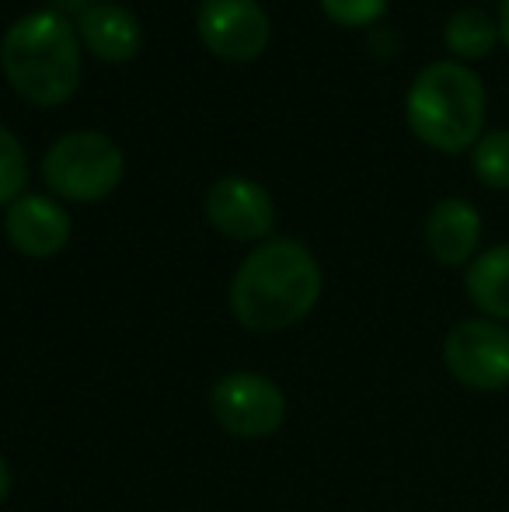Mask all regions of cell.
Wrapping results in <instances>:
<instances>
[{"instance_id":"5b68a950","label":"cell","mask_w":509,"mask_h":512,"mask_svg":"<svg viewBox=\"0 0 509 512\" xmlns=\"http://www.w3.org/2000/svg\"><path fill=\"white\" fill-rule=\"evenodd\" d=\"M443 366L468 391L509 387V328L492 317H464L443 338Z\"/></svg>"},{"instance_id":"ba28073f","label":"cell","mask_w":509,"mask_h":512,"mask_svg":"<svg viewBox=\"0 0 509 512\" xmlns=\"http://www.w3.org/2000/svg\"><path fill=\"white\" fill-rule=\"evenodd\" d=\"M206 220L231 241H265L276 227V206L258 182L231 175L206 192Z\"/></svg>"},{"instance_id":"5bb4252c","label":"cell","mask_w":509,"mask_h":512,"mask_svg":"<svg viewBox=\"0 0 509 512\" xmlns=\"http://www.w3.org/2000/svg\"><path fill=\"white\" fill-rule=\"evenodd\" d=\"M471 168L482 185L509 192V129L482 133V140L471 150Z\"/></svg>"},{"instance_id":"7a4b0ae2","label":"cell","mask_w":509,"mask_h":512,"mask_svg":"<svg viewBox=\"0 0 509 512\" xmlns=\"http://www.w3.org/2000/svg\"><path fill=\"white\" fill-rule=\"evenodd\" d=\"M0 70L25 102L63 105L81 84V39L56 11L18 18L0 42Z\"/></svg>"},{"instance_id":"2e32d148","label":"cell","mask_w":509,"mask_h":512,"mask_svg":"<svg viewBox=\"0 0 509 512\" xmlns=\"http://www.w3.org/2000/svg\"><path fill=\"white\" fill-rule=\"evenodd\" d=\"M321 11L342 28H367L384 18L387 0H321Z\"/></svg>"},{"instance_id":"52a82bcc","label":"cell","mask_w":509,"mask_h":512,"mask_svg":"<svg viewBox=\"0 0 509 512\" xmlns=\"http://www.w3.org/2000/svg\"><path fill=\"white\" fill-rule=\"evenodd\" d=\"M199 39L213 56L231 63L258 60L269 46V14L258 0H203L196 14Z\"/></svg>"},{"instance_id":"8992f818","label":"cell","mask_w":509,"mask_h":512,"mask_svg":"<svg viewBox=\"0 0 509 512\" xmlns=\"http://www.w3.org/2000/svg\"><path fill=\"white\" fill-rule=\"evenodd\" d=\"M210 411L224 432L238 439H265L283 429L286 394L276 380L252 370H234L220 377L210 391Z\"/></svg>"},{"instance_id":"30bf717a","label":"cell","mask_w":509,"mask_h":512,"mask_svg":"<svg viewBox=\"0 0 509 512\" xmlns=\"http://www.w3.org/2000/svg\"><path fill=\"white\" fill-rule=\"evenodd\" d=\"M482 244V213L468 199H440L426 216V248L447 269L471 265Z\"/></svg>"},{"instance_id":"e0dca14e","label":"cell","mask_w":509,"mask_h":512,"mask_svg":"<svg viewBox=\"0 0 509 512\" xmlns=\"http://www.w3.org/2000/svg\"><path fill=\"white\" fill-rule=\"evenodd\" d=\"M499 39L509 49V0H499Z\"/></svg>"},{"instance_id":"ac0fdd59","label":"cell","mask_w":509,"mask_h":512,"mask_svg":"<svg viewBox=\"0 0 509 512\" xmlns=\"http://www.w3.org/2000/svg\"><path fill=\"white\" fill-rule=\"evenodd\" d=\"M7 492H11V467H7V460L0 457V502L7 499Z\"/></svg>"},{"instance_id":"3957f363","label":"cell","mask_w":509,"mask_h":512,"mask_svg":"<svg viewBox=\"0 0 509 512\" xmlns=\"http://www.w3.org/2000/svg\"><path fill=\"white\" fill-rule=\"evenodd\" d=\"M408 129L440 154H461L482 140L485 88L475 70L440 60L419 70L405 98Z\"/></svg>"},{"instance_id":"277c9868","label":"cell","mask_w":509,"mask_h":512,"mask_svg":"<svg viewBox=\"0 0 509 512\" xmlns=\"http://www.w3.org/2000/svg\"><path fill=\"white\" fill-rule=\"evenodd\" d=\"M126 175L123 150L95 129L67 133L42 157V178L60 199L70 203H98L112 196Z\"/></svg>"},{"instance_id":"6da1fadb","label":"cell","mask_w":509,"mask_h":512,"mask_svg":"<svg viewBox=\"0 0 509 512\" xmlns=\"http://www.w3.org/2000/svg\"><path fill=\"white\" fill-rule=\"evenodd\" d=\"M231 314L241 328L272 335L300 324L321 300V265L293 237L262 241L231 279Z\"/></svg>"},{"instance_id":"8fae6325","label":"cell","mask_w":509,"mask_h":512,"mask_svg":"<svg viewBox=\"0 0 509 512\" xmlns=\"http://www.w3.org/2000/svg\"><path fill=\"white\" fill-rule=\"evenodd\" d=\"M81 42L105 63H126L140 53V25L119 4H98L81 14Z\"/></svg>"},{"instance_id":"7c38bea8","label":"cell","mask_w":509,"mask_h":512,"mask_svg":"<svg viewBox=\"0 0 509 512\" xmlns=\"http://www.w3.org/2000/svg\"><path fill=\"white\" fill-rule=\"evenodd\" d=\"M464 290L482 317L509 324V244L478 251L464 272Z\"/></svg>"},{"instance_id":"9c48e42d","label":"cell","mask_w":509,"mask_h":512,"mask_svg":"<svg viewBox=\"0 0 509 512\" xmlns=\"http://www.w3.org/2000/svg\"><path fill=\"white\" fill-rule=\"evenodd\" d=\"M7 241L28 258H53L70 241V216L49 196H21L4 216Z\"/></svg>"},{"instance_id":"4fadbf2b","label":"cell","mask_w":509,"mask_h":512,"mask_svg":"<svg viewBox=\"0 0 509 512\" xmlns=\"http://www.w3.org/2000/svg\"><path fill=\"white\" fill-rule=\"evenodd\" d=\"M443 42L461 60H485L499 42V21L482 7H461L443 25Z\"/></svg>"},{"instance_id":"9a60e30c","label":"cell","mask_w":509,"mask_h":512,"mask_svg":"<svg viewBox=\"0 0 509 512\" xmlns=\"http://www.w3.org/2000/svg\"><path fill=\"white\" fill-rule=\"evenodd\" d=\"M28 185V157L25 147L11 129L0 126V206L18 203Z\"/></svg>"}]
</instances>
